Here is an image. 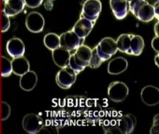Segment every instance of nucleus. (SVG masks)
I'll return each instance as SVG.
<instances>
[{"mask_svg":"<svg viewBox=\"0 0 159 134\" xmlns=\"http://www.w3.org/2000/svg\"><path fill=\"white\" fill-rule=\"evenodd\" d=\"M44 7H45V8L48 11L52 10V8H53L52 1H50V0H47V1L45 2V4H44Z\"/></svg>","mask_w":159,"mask_h":134,"instance_id":"28","label":"nucleus"},{"mask_svg":"<svg viewBox=\"0 0 159 134\" xmlns=\"http://www.w3.org/2000/svg\"><path fill=\"white\" fill-rule=\"evenodd\" d=\"M4 2L3 12L9 17L17 15L23 11L25 6L24 0H6Z\"/></svg>","mask_w":159,"mask_h":134,"instance_id":"17","label":"nucleus"},{"mask_svg":"<svg viewBox=\"0 0 159 134\" xmlns=\"http://www.w3.org/2000/svg\"><path fill=\"white\" fill-rule=\"evenodd\" d=\"M43 43L48 49L53 51L60 46V38L55 33H49L44 37Z\"/></svg>","mask_w":159,"mask_h":134,"instance_id":"21","label":"nucleus"},{"mask_svg":"<svg viewBox=\"0 0 159 134\" xmlns=\"http://www.w3.org/2000/svg\"><path fill=\"white\" fill-rule=\"evenodd\" d=\"M2 1H3V2H5V1H6V0H2Z\"/></svg>","mask_w":159,"mask_h":134,"instance_id":"34","label":"nucleus"},{"mask_svg":"<svg viewBox=\"0 0 159 134\" xmlns=\"http://www.w3.org/2000/svg\"><path fill=\"white\" fill-rule=\"evenodd\" d=\"M38 80V75L36 72L29 70L20 76V87L24 91H31L37 86Z\"/></svg>","mask_w":159,"mask_h":134,"instance_id":"15","label":"nucleus"},{"mask_svg":"<svg viewBox=\"0 0 159 134\" xmlns=\"http://www.w3.org/2000/svg\"><path fill=\"white\" fill-rule=\"evenodd\" d=\"M0 69H1V76L3 78H8L12 74V64L11 60L4 56L1 57L0 61Z\"/></svg>","mask_w":159,"mask_h":134,"instance_id":"22","label":"nucleus"},{"mask_svg":"<svg viewBox=\"0 0 159 134\" xmlns=\"http://www.w3.org/2000/svg\"><path fill=\"white\" fill-rule=\"evenodd\" d=\"M25 26L29 32L40 33L45 26V19L43 15L39 12L32 11L29 13L25 19Z\"/></svg>","mask_w":159,"mask_h":134,"instance_id":"10","label":"nucleus"},{"mask_svg":"<svg viewBox=\"0 0 159 134\" xmlns=\"http://www.w3.org/2000/svg\"><path fill=\"white\" fill-rule=\"evenodd\" d=\"M126 1L128 2H131V1H132V0H126Z\"/></svg>","mask_w":159,"mask_h":134,"instance_id":"33","label":"nucleus"},{"mask_svg":"<svg viewBox=\"0 0 159 134\" xmlns=\"http://www.w3.org/2000/svg\"><path fill=\"white\" fill-rule=\"evenodd\" d=\"M154 12H155V18H157V19H158V2L156 3L154 6Z\"/></svg>","mask_w":159,"mask_h":134,"instance_id":"29","label":"nucleus"},{"mask_svg":"<svg viewBox=\"0 0 159 134\" xmlns=\"http://www.w3.org/2000/svg\"><path fill=\"white\" fill-rule=\"evenodd\" d=\"M129 10L140 21L150 22L155 18L154 7L145 0H132L129 2Z\"/></svg>","mask_w":159,"mask_h":134,"instance_id":"2","label":"nucleus"},{"mask_svg":"<svg viewBox=\"0 0 159 134\" xmlns=\"http://www.w3.org/2000/svg\"><path fill=\"white\" fill-rule=\"evenodd\" d=\"M11 26V20L10 17L8 15L5 14L2 11V17H1V32L2 33L6 32L8 31Z\"/></svg>","mask_w":159,"mask_h":134,"instance_id":"25","label":"nucleus"},{"mask_svg":"<svg viewBox=\"0 0 159 134\" xmlns=\"http://www.w3.org/2000/svg\"><path fill=\"white\" fill-rule=\"evenodd\" d=\"M136 118L132 114H127L122 116L118 120L117 124L110 128L106 133L129 134L134 130L136 126Z\"/></svg>","mask_w":159,"mask_h":134,"instance_id":"3","label":"nucleus"},{"mask_svg":"<svg viewBox=\"0 0 159 134\" xmlns=\"http://www.w3.org/2000/svg\"><path fill=\"white\" fill-rule=\"evenodd\" d=\"M95 23L90 21L84 17H81L74 25L73 31L82 39L85 38L90 34Z\"/></svg>","mask_w":159,"mask_h":134,"instance_id":"13","label":"nucleus"},{"mask_svg":"<svg viewBox=\"0 0 159 134\" xmlns=\"http://www.w3.org/2000/svg\"><path fill=\"white\" fill-rule=\"evenodd\" d=\"M25 6L30 8H36L42 5L43 0H24Z\"/></svg>","mask_w":159,"mask_h":134,"instance_id":"26","label":"nucleus"},{"mask_svg":"<svg viewBox=\"0 0 159 134\" xmlns=\"http://www.w3.org/2000/svg\"><path fill=\"white\" fill-rule=\"evenodd\" d=\"M155 64H156L157 67H158V54H157L156 56H155Z\"/></svg>","mask_w":159,"mask_h":134,"instance_id":"32","label":"nucleus"},{"mask_svg":"<svg viewBox=\"0 0 159 134\" xmlns=\"http://www.w3.org/2000/svg\"><path fill=\"white\" fill-rule=\"evenodd\" d=\"M144 49V40L141 36L131 34L130 45H129V55L138 56L142 54Z\"/></svg>","mask_w":159,"mask_h":134,"instance_id":"20","label":"nucleus"},{"mask_svg":"<svg viewBox=\"0 0 159 134\" xmlns=\"http://www.w3.org/2000/svg\"><path fill=\"white\" fill-rule=\"evenodd\" d=\"M113 14L117 19H123L129 13V2L126 0H110Z\"/></svg>","mask_w":159,"mask_h":134,"instance_id":"16","label":"nucleus"},{"mask_svg":"<svg viewBox=\"0 0 159 134\" xmlns=\"http://www.w3.org/2000/svg\"><path fill=\"white\" fill-rule=\"evenodd\" d=\"M50 1H54V0H50Z\"/></svg>","mask_w":159,"mask_h":134,"instance_id":"35","label":"nucleus"},{"mask_svg":"<svg viewBox=\"0 0 159 134\" xmlns=\"http://www.w3.org/2000/svg\"><path fill=\"white\" fill-rule=\"evenodd\" d=\"M158 46H159V42H158V36H156L152 40V47L156 52H158Z\"/></svg>","mask_w":159,"mask_h":134,"instance_id":"27","label":"nucleus"},{"mask_svg":"<svg viewBox=\"0 0 159 134\" xmlns=\"http://www.w3.org/2000/svg\"><path fill=\"white\" fill-rule=\"evenodd\" d=\"M70 55H71L70 51L61 46L52 51V57L53 61L57 67L60 68L67 67Z\"/></svg>","mask_w":159,"mask_h":134,"instance_id":"14","label":"nucleus"},{"mask_svg":"<svg viewBox=\"0 0 159 134\" xmlns=\"http://www.w3.org/2000/svg\"><path fill=\"white\" fill-rule=\"evenodd\" d=\"M158 88L154 86H147L143 87L140 93L142 102L147 106H155L159 102Z\"/></svg>","mask_w":159,"mask_h":134,"instance_id":"11","label":"nucleus"},{"mask_svg":"<svg viewBox=\"0 0 159 134\" xmlns=\"http://www.w3.org/2000/svg\"><path fill=\"white\" fill-rule=\"evenodd\" d=\"M99 58L102 62L110 59L117 51L116 41L111 37H105L95 47Z\"/></svg>","mask_w":159,"mask_h":134,"instance_id":"4","label":"nucleus"},{"mask_svg":"<svg viewBox=\"0 0 159 134\" xmlns=\"http://www.w3.org/2000/svg\"><path fill=\"white\" fill-rule=\"evenodd\" d=\"M145 1L147 2V3H149V5H152V6H154L156 3L158 2V0H145Z\"/></svg>","mask_w":159,"mask_h":134,"instance_id":"30","label":"nucleus"},{"mask_svg":"<svg viewBox=\"0 0 159 134\" xmlns=\"http://www.w3.org/2000/svg\"><path fill=\"white\" fill-rule=\"evenodd\" d=\"M60 46L69 51H75L77 48L83 45L84 39H82L73 30L63 33L59 36Z\"/></svg>","mask_w":159,"mask_h":134,"instance_id":"7","label":"nucleus"},{"mask_svg":"<svg viewBox=\"0 0 159 134\" xmlns=\"http://www.w3.org/2000/svg\"><path fill=\"white\" fill-rule=\"evenodd\" d=\"M102 11L100 0H86L83 4L82 17L95 23Z\"/></svg>","mask_w":159,"mask_h":134,"instance_id":"9","label":"nucleus"},{"mask_svg":"<svg viewBox=\"0 0 159 134\" xmlns=\"http://www.w3.org/2000/svg\"><path fill=\"white\" fill-rule=\"evenodd\" d=\"M11 109L7 102H2L1 104V119L2 121L7 120L11 115Z\"/></svg>","mask_w":159,"mask_h":134,"instance_id":"24","label":"nucleus"},{"mask_svg":"<svg viewBox=\"0 0 159 134\" xmlns=\"http://www.w3.org/2000/svg\"><path fill=\"white\" fill-rule=\"evenodd\" d=\"M11 64L13 73L18 76H21L30 70V63L24 56L13 58Z\"/></svg>","mask_w":159,"mask_h":134,"instance_id":"19","label":"nucleus"},{"mask_svg":"<svg viewBox=\"0 0 159 134\" xmlns=\"http://www.w3.org/2000/svg\"><path fill=\"white\" fill-rule=\"evenodd\" d=\"M102 63V60L100 58H99V57L98 56L97 49H96V48H93V49H92V56L91 59H90L89 67L92 68V69H96V68L100 67L101 64Z\"/></svg>","mask_w":159,"mask_h":134,"instance_id":"23","label":"nucleus"},{"mask_svg":"<svg viewBox=\"0 0 159 134\" xmlns=\"http://www.w3.org/2000/svg\"><path fill=\"white\" fill-rule=\"evenodd\" d=\"M154 30H155V34H156V36H158V23H157L155 24V27H154Z\"/></svg>","mask_w":159,"mask_h":134,"instance_id":"31","label":"nucleus"},{"mask_svg":"<svg viewBox=\"0 0 159 134\" xmlns=\"http://www.w3.org/2000/svg\"><path fill=\"white\" fill-rule=\"evenodd\" d=\"M6 50L12 58L23 56L25 51V44L18 37H13L7 42Z\"/></svg>","mask_w":159,"mask_h":134,"instance_id":"12","label":"nucleus"},{"mask_svg":"<svg viewBox=\"0 0 159 134\" xmlns=\"http://www.w3.org/2000/svg\"><path fill=\"white\" fill-rule=\"evenodd\" d=\"M129 87L123 82L114 81L110 84L108 88L109 98L114 102H122L129 95Z\"/></svg>","mask_w":159,"mask_h":134,"instance_id":"6","label":"nucleus"},{"mask_svg":"<svg viewBox=\"0 0 159 134\" xmlns=\"http://www.w3.org/2000/svg\"><path fill=\"white\" fill-rule=\"evenodd\" d=\"M23 128L25 132L30 134H36L41 131L43 128V119L34 113H29L24 116L22 122Z\"/></svg>","mask_w":159,"mask_h":134,"instance_id":"8","label":"nucleus"},{"mask_svg":"<svg viewBox=\"0 0 159 134\" xmlns=\"http://www.w3.org/2000/svg\"><path fill=\"white\" fill-rule=\"evenodd\" d=\"M128 68V61L123 57H117L111 60L108 65V71L111 75H119Z\"/></svg>","mask_w":159,"mask_h":134,"instance_id":"18","label":"nucleus"},{"mask_svg":"<svg viewBox=\"0 0 159 134\" xmlns=\"http://www.w3.org/2000/svg\"><path fill=\"white\" fill-rule=\"evenodd\" d=\"M92 56V49L88 45H82L75 50V52L70 55L68 67L75 71L80 73L85 69L89 67Z\"/></svg>","mask_w":159,"mask_h":134,"instance_id":"1","label":"nucleus"},{"mask_svg":"<svg viewBox=\"0 0 159 134\" xmlns=\"http://www.w3.org/2000/svg\"><path fill=\"white\" fill-rule=\"evenodd\" d=\"M76 78L77 73L67 66L61 68L57 73L55 80L59 87L63 89H68L75 84Z\"/></svg>","mask_w":159,"mask_h":134,"instance_id":"5","label":"nucleus"}]
</instances>
